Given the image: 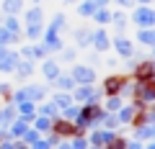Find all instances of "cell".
<instances>
[{"mask_svg":"<svg viewBox=\"0 0 155 149\" xmlns=\"http://www.w3.org/2000/svg\"><path fill=\"white\" fill-rule=\"evenodd\" d=\"M28 129H31V123H28V118H23V116H18V118H13V121H11V131H13V136H23Z\"/></svg>","mask_w":155,"mask_h":149,"instance_id":"484cf974","label":"cell"},{"mask_svg":"<svg viewBox=\"0 0 155 149\" xmlns=\"http://www.w3.org/2000/svg\"><path fill=\"white\" fill-rule=\"evenodd\" d=\"M18 62H21L18 49H13V46H0V72L13 75L16 67H18Z\"/></svg>","mask_w":155,"mask_h":149,"instance_id":"ba28073f","label":"cell"},{"mask_svg":"<svg viewBox=\"0 0 155 149\" xmlns=\"http://www.w3.org/2000/svg\"><path fill=\"white\" fill-rule=\"evenodd\" d=\"M129 23L137 28H155V5H134L129 13Z\"/></svg>","mask_w":155,"mask_h":149,"instance_id":"3957f363","label":"cell"},{"mask_svg":"<svg viewBox=\"0 0 155 149\" xmlns=\"http://www.w3.org/2000/svg\"><path fill=\"white\" fill-rule=\"evenodd\" d=\"M127 80H129V75H119V72H114V75H106V77H104V82L98 85L101 95H104V98L119 95V93H122V88L127 85Z\"/></svg>","mask_w":155,"mask_h":149,"instance_id":"8992f818","label":"cell"},{"mask_svg":"<svg viewBox=\"0 0 155 149\" xmlns=\"http://www.w3.org/2000/svg\"><path fill=\"white\" fill-rule=\"evenodd\" d=\"M47 85H39V82H26L21 85L18 90H13L11 95V103H21V100H31V103H41L47 100Z\"/></svg>","mask_w":155,"mask_h":149,"instance_id":"6da1fadb","label":"cell"},{"mask_svg":"<svg viewBox=\"0 0 155 149\" xmlns=\"http://www.w3.org/2000/svg\"><path fill=\"white\" fill-rule=\"evenodd\" d=\"M91 49L98 51V54H106V51L111 49V36H109V31H106V26H96V28H93Z\"/></svg>","mask_w":155,"mask_h":149,"instance_id":"9c48e42d","label":"cell"},{"mask_svg":"<svg viewBox=\"0 0 155 149\" xmlns=\"http://www.w3.org/2000/svg\"><path fill=\"white\" fill-rule=\"evenodd\" d=\"M91 21H93L96 26H109L111 23V8H98V11L91 16Z\"/></svg>","mask_w":155,"mask_h":149,"instance_id":"4316f807","label":"cell"},{"mask_svg":"<svg viewBox=\"0 0 155 149\" xmlns=\"http://www.w3.org/2000/svg\"><path fill=\"white\" fill-rule=\"evenodd\" d=\"M150 59H155V46H153V54H150Z\"/></svg>","mask_w":155,"mask_h":149,"instance_id":"816d5d0a","label":"cell"},{"mask_svg":"<svg viewBox=\"0 0 155 149\" xmlns=\"http://www.w3.org/2000/svg\"><path fill=\"white\" fill-rule=\"evenodd\" d=\"M70 77L75 80V85H96V82H98L96 70L88 67L85 62H75V64L70 67Z\"/></svg>","mask_w":155,"mask_h":149,"instance_id":"5b68a950","label":"cell"},{"mask_svg":"<svg viewBox=\"0 0 155 149\" xmlns=\"http://www.w3.org/2000/svg\"><path fill=\"white\" fill-rule=\"evenodd\" d=\"M39 41L47 46V51H49V54H52V51H60L62 46H65V41H62V33L54 31V28H49V26H44V33H41V39H39Z\"/></svg>","mask_w":155,"mask_h":149,"instance_id":"8fae6325","label":"cell"},{"mask_svg":"<svg viewBox=\"0 0 155 149\" xmlns=\"http://www.w3.org/2000/svg\"><path fill=\"white\" fill-rule=\"evenodd\" d=\"M62 3H65V5H75L78 0H62Z\"/></svg>","mask_w":155,"mask_h":149,"instance_id":"7dc6e473","label":"cell"},{"mask_svg":"<svg viewBox=\"0 0 155 149\" xmlns=\"http://www.w3.org/2000/svg\"><path fill=\"white\" fill-rule=\"evenodd\" d=\"M114 139V134L106 129V131H93V136H91V141L88 144H93V147H106V144Z\"/></svg>","mask_w":155,"mask_h":149,"instance_id":"83f0119b","label":"cell"},{"mask_svg":"<svg viewBox=\"0 0 155 149\" xmlns=\"http://www.w3.org/2000/svg\"><path fill=\"white\" fill-rule=\"evenodd\" d=\"M34 72H36V62H31V59H21L13 75H16L18 80H28V77L34 75Z\"/></svg>","mask_w":155,"mask_h":149,"instance_id":"ac0fdd59","label":"cell"},{"mask_svg":"<svg viewBox=\"0 0 155 149\" xmlns=\"http://www.w3.org/2000/svg\"><path fill=\"white\" fill-rule=\"evenodd\" d=\"M39 3H41V0H31V5H39Z\"/></svg>","mask_w":155,"mask_h":149,"instance_id":"f907efd6","label":"cell"},{"mask_svg":"<svg viewBox=\"0 0 155 149\" xmlns=\"http://www.w3.org/2000/svg\"><path fill=\"white\" fill-rule=\"evenodd\" d=\"M91 3H93V5H96V11H98V8H109V3H111V0H91Z\"/></svg>","mask_w":155,"mask_h":149,"instance_id":"ee69618b","label":"cell"},{"mask_svg":"<svg viewBox=\"0 0 155 149\" xmlns=\"http://www.w3.org/2000/svg\"><path fill=\"white\" fill-rule=\"evenodd\" d=\"M52 134L60 136V139H72V136H78V126H75V121L54 118V121H52Z\"/></svg>","mask_w":155,"mask_h":149,"instance_id":"7c38bea8","label":"cell"},{"mask_svg":"<svg viewBox=\"0 0 155 149\" xmlns=\"http://www.w3.org/2000/svg\"><path fill=\"white\" fill-rule=\"evenodd\" d=\"M78 113H80V105H78V103H70L67 108L60 110V118H65V121H75Z\"/></svg>","mask_w":155,"mask_h":149,"instance_id":"836d02e7","label":"cell"},{"mask_svg":"<svg viewBox=\"0 0 155 149\" xmlns=\"http://www.w3.org/2000/svg\"><path fill=\"white\" fill-rule=\"evenodd\" d=\"M106 149H127V139H122V136H116V134H114V139L106 144Z\"/></svg>","mask_w":155,"mask_h":149,"instance_id":"f35d334b","label":"cell"},{"mask_svg":"<svg viewBox=\"0 0 155 149\" xmlns=\"http://www.w3.org/2000/svg\"><path fill=\"white\" fill-rule=\"evenodd\" d=\"M101 57H104V54H98V51H91V54H88V62H85V64H88V67H93V70H96V64L101 62Z\"/></svg>","mask_w":155,"mask_h":149,"instance_id":"60d3db41","label":"cell"},{"mask_svg":"<svg viewBox=\"0 0 155 149\" xmlns=\"http://www.w3.org/2000/svg\"><path fill=\"white\" fill-rule=\"evenodd\" d=\"M111 26H114V36L116 33H127V26H129L127 11H111Z\"/></svg>","mask_w":155,"mask_h":149,"instance_id":"2e32d148","label":"cell"},{"mask_svg":"<svg viewBox=\"0 0 155 149\" xmlns=\"http://www.w3.org/2000/svg\"><path fill=\"white\" fill-rule=\"evenodd\" d=\"M21 18H23V26H28V23H44V8L41 5H28V8H23V13H21Z\"/></svg>","mask_w":155,"mask_h":149,"instance_id":"9a60e30c","label":"cell"},{"mask_svg":"<svg viewBox=\"0 0 155 149\" xmlns=\"http://www.w3.org/2000/svg\"><path fill=\"white\" fill-rule=\"evenodd\" d=\"M44 26L47 23H28V26H23V39L26 41H39L41 39V33H44Z\"/></svg>","mask_w":155,"mask_h":149,"instance_id":"ffe728a7","label":"cell"},{"mask_svg":"<svg viewBox=\"0 0 155 149\" xmlns=\"http://www.w3.org/2000/svg\"><path fill=\"white\" fill-rule=\"evenodd\" d=\"M72 139H75L72 149H88V139H85V136H72Z\"/></svg>","mask_w":155,"mask_h":149,"instance_id":"b9f144b4","label":"cell"},{"mask_svg":"<svg viewBox=\"0 0 155 149\" xmlns=\"http://www.w3.org/2000/svg\"><path fill=\"white\" fill-rule=\"evenodd\" d=\"M132 3H134V5H153L155 0H132Z\"/></svg>","mask_w":155,"mask_h":149,"instance_id":"bcb514c9","label":"cell"},{"mask_svg":"<svg viewBox=\"0 0 155 149\" xmlns=\"http://www.w3.org/2000/svg\"><path fill=\"white\" fill-rule=\"evenodd\" d=\"M98 126H104V129H116L119 126V118H116V113H104V116H101V121H98Z\"/></svg>","mask_w":155,"mask_h":149,"instance_id":"e575fe53","label":"cell"},{"mask_svg":"<svg viewBox=\"0 0 155 149\" xmlns=\"http://www.w3.org/2000/svg\"><path fill=\"white\" fill-rule=\"evenodd\" d=\"M91 36H93V28H91V26H78L75 31H72L75 49H88V46H91Z\"/></svg>","mask_w":155,"mask_h":149,"instance_id":"5bb4252c","label":"cell"},{"mask_svg":"<svg viewBox=\"0 0 155 149\" xmlns=\"http://www.w3.org/2000/svg\"><path fill=\"white\" fill-rule=\"evenodd\" d=\"M39 70H41V77L47 80V82H54L57 77H60V72H62V64L57 59H52V57H47V59H41V64H39Z\"/></svg>","mask_w":155,"mask_h":149,"instance_id":"4fadbf2b","label":"cell"},{"mask_svg":"<svg viewBox=\"0 0 155 149\" xmlns=\"http://www.w3.org/2000/svg\"><path fill=\"white\" fill-rule=\"evenodd\" d=\"M26 8V0H3L0 3V13L3 16H21Z\"/></svg>","mask_w":155,"mask_h":149,"instance_id":"e0dca14e","label":"cell"},{"mask_svg":"<svg viewBox=\"0 0 155 149\" xmlns=\"http://www.w3.org/2000/svg\"><path fill=\"white\" fill-rule=\"evenodd\" d=\"M49 28H54V31H65L67 28V18H65V13H54V18L49 21Z\"/></svg>","mask_w":155,"mask_h":149,"instance_id":"d590c367","label":"cell"},{"mask_svg":"<svg viewBox=\"0 0 155 149\" xmlns=\"http://www.w3.org/2000/svg\"><path fill=\"white\" fill-rule=\"evenodd\" d=\"M111 3H116V5L122 8V11H132V8H134L132 0H111Z\"/></svg>","mask_w":155,"mask_h":149,"instance_id":"7bdbcfd3","label":"cell"},{"mask_svg":"<svg viewBox=\"0 0 155 149\" xmlns=\"http://www.w3.org/2000/svg\"><path fill=\"white\" fill-rule=\"evenodd\" d=\"M72 103H78V105H83V103H101V90H98V85H75L72 88Z\"/></svg>","mask_w":155,"mask_h":149,"instance_id":"277c9868","label":"cell"},{"mask_svg":"<svg viewBox=\"0 0 155 149\" xmlns=\"http://www.w3.org/2000/svg\"><path fill=\"white\" fill-rule=\"evenodd\" d=\"M21 39H23V33H13L0 26V46H16V44H21Z\"/></svg>","mask_w":155,"mask_h":149,"instance_id":"603a6c76","label":"cell"},{"mask_svg":"<svg viewBox=\"0 0 155 149\" xmlns=\"http://www.w3.org/2000/svg\"><path fill=\"white\" fill-rule=\"evenodd\" d=\"M101 105H104V110H106V113H116V110H119V108L124 105V98H122V95H111V98H106Z\"/></svg>","mask_w":155,"mask_h":149,"instance_id":"4dcf8cb0","label":"cell"},{"mask_svg":"<svg viewBox=\"0 0 155 149\" xmlns=\"http://www.w3.org/2000/svg\"><path fill=\"white\" fill-rule=\"evenodd\" d=\"M134 134H137L140 139H153V136H155V123H145V126H137V129H134Z\"/></svg>","mask_w":155,"mask_h":149,"instance_id":"8d00e7d4","label":"cell"},{"mask_svg":"<svg viewBox=\"0 0 155 149\" xmlns=\"http://www.w3.org/2000/svg\"><path fill=\"white\" fill-rule=\"evenodd\" d=\"M60 149H72V147H70V144H62V147H60Z\"/></svg>","mask_w":155,"mask_h":149,"instance_id":"c3c4849f","label":"cell"},{"mask_svg":"<svg viewBox=\"0 0 155 149\" xmlns=\"http://www.w3.org/2000/svg\"><path fill=\"white\" fill-rule=\"evenodd\" d=\"M134 41H137L140 46H147V49H153V46H155V28H137V36H134Z\"/></svg>","mask_w":155,"mask_h":149,"instance_id":"d6986e66","label":"cell"},{"mask_svg":"<svg viewBox=\"0 0 155 149\" xmlns=\"http://www.w3.org/2000/svg\"><path fill=\"white\" fill-rule=\"evenodd\" d=\"M11 95H13V88H11L8 82H0V98H3V103H8Z\"/></svg>","mask_w":155,"mask_h":149,"instance_id":"ab89813d","label":"cell"},{"mask_svg":"<svg viewBox=\"0 0 155 149\" xmlns=\"http://www.w3.org/2000/svg\"><path fill=\"white\" fill-rule=\"evenodd\" d=\"M75 11H78V16H80V18H91L96 13V5L91 3V0H78V3H75Z\"/></svg>","mask_w":155,"mask_h":149,"instance_id":"f1b7e54d","label":"cell"},{"mask_svg":"<svg viewBox=\"0 0 155 149\" xmlns=\"http://www.w3.org/2000/svg\"><path fill=\"white\" fill-rule=\"evenodd\" d=\"M0 126H3V108H0Z\"/></svg>","mask_w":155,"mask_h":149,"instance_id":"681fc988","label":"cell"},{"mask_svg":"<svg viewBox=\"0 0 155 149\" xmlns=\"http://www.w3.org/2000/svg\"><path fill=\"white\" fill-rule=\"evenodd\" d=\"M147 116H150V121L155 123V103H150V105H147Z\"/></svg>","mask_w":155,"mask_h":149,"instance_id":"f6af8a7d","label":"cell"},{"mask_svg":"<svg viewBox=\"0 0 155 149\" xmlns=\"http://www.w3.org/2000/svg\"><path fill=\"white\" fill-rule=\"evenodd\" d=\"M36 113H39V116L52 118V121H54V118H60V108H57V105L52 103V100H41V105L36 103Z\"/></svg>","mask_w":155,"mask_h":149,"instance_id":"44dd1931","label":"cell"},{"mask_svg":"<svg viewBox=\"0 0 155 149\" xmlns=\"http://www.w3.org/2000/svg\"><path fill=\"white\" fill-rule=\"evenodd\" d=\"M111 49L116 51L119 59H132V54L137 51V46H134V41L129 39L127 33H116V36H111Z\"/></svg>","mask_w":155,"mask_h":149,"instance_id":"52a82bcc","label":"cell"},{"mask_svg":"<svg viewBox=\"0 0 155 149\" xmlns=\"http://www.w3.org/2000/svg\"><path fill=\"white\" fill-rule=\"evenodd\" d=\"M13 105H16V113H18V116L28 118V121L36 116V103H31V100H21V103H13Z\"/></svg>","mask_w":155,"mask_h":149,"instance_id":"cb8c5ba5","label":"cell"},{"mask_svg":"<svg viewBox=\"0 0 155 149\" xmlns=\"http://www.w3.org/2000/svg\"><path fill=\"white\" fill-rule=\"evenodd\" d=\"M52 88L62 90V93H72V88H75V80L70 77V72H60V77L52 82Z\"/></svg>","mask_w":155,"mask_h":149,"instance_id":"7402d4cb","label":"cell"},{"mask_svg":"<svg viewBox=\"0 0 155 149\" xmlns=\"http://www.w3.org/2000/svg\"><path fill=\"white\" fill-rule=\"evenodd\" d=\"M60 57H62L65 62H72V64H75V62H78V49H75V46H62V49H60Z\"/></svg>","mask_w":155,"mask_h":149,"instance_id":"74e56055","label":"cell"},{"mask_svg":"<svg viewBox=\"0 0 155 149\" xmlns=\"http://www.w3.org/2000/svg\"><path fill=\"white\" fill-rule=\"evenodd\" d=\"M52 103H54L57 105V108H67V105H70L72 103V95L70 93H62V90H60V93H54V95H52Z\"/></svg>","mask_w":155,"mask_h":149,"instance_id":"d6a6232c","label":"cell"},{"mask_svg":"<svg viewBox=\"0 0 155 149\" xmlns=\"http://www.w3.org/2000/svg\"><path fill=\"white\" fill-rule=\"evenodd\" d=\"M155 72V59H140V62H134V67H132V75H129V80H134V82H142V80H147L150 75Z\"/></svg>","mask_w":155,"mask_h":149,"instance_id":"30bf717a","label":"cell"},{"mask_svg":"<svg viewBox=\"0 0 155 149\" xmlns=\"http://www.w3.org/2000/svg\"><path fill=\"white\" fill-rule=\"evenodd\" d=\"M116 118H119V123H132V118H134V105H132V103H124L122 108L116 110Z\"/></svg>","mask_w":155,"mask_h":149,"instance_id":"f546056e","label":"cell"},{"mask_svg":"<svg viewBox=\"0 0 155 149\" xmlns=\"http://www.w3.org/2000/svg\"><path fill=\"white\" fill-rule=\"evenodd\" d=\"M104 113L106 110H104L101 103H83L80 105V113H78V118H75V123L78 126H85V129H96Z\"/></svg>","mask_w":155,"mask_h":149,"instance_id":"7a4b0ae2","label":"cell"},{"mask_svg":"<svg viewBox=\"0 0 155 149\" xmlns=\"http://www.w3.org/2000/svg\"><path fill=\"white\" fill-rule=\"evenodd\" d=\"M34 131H39V134H49L52 131V118H47V116H34Z\"/></svg>","mask_w":155,"mask_h":149,"instance_id":"1f68e13d","label":"cell"},{"mask_svg":"<svg viewBox=\"0 0 155 149\" xmlns=\"http://www.w3.org/2000/svg\"><path fill=\"white\" fill-rule=\"evenodd\" d=\"M0 26H3V28H8V31H13V33H23V23H21V16H3Z\"/></svg>","mask_w":155,"mask_h":149,"instance_id":"d4e9b609","label":"cell"}]
</instances>
